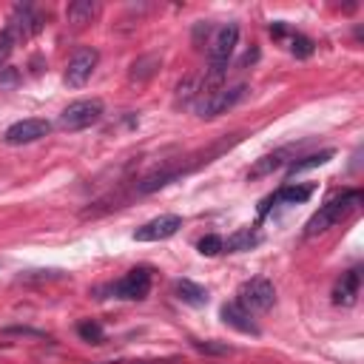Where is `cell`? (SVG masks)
Returning a JSON list of instances; mask_svg holds the SVG:
<instances>
[{
  "instance_id": "14",
  "label": "cell",
  "mask_w": 364,
  "mask_h": 364,
  "mask_svg": "<svg viewBox=\"0 0 364 364\" xmlns=\"http://www.w3.org/2000/svg\"><path fill=\"white\" fill-rule=\"evenodd\" d=\"M94 14H97V3L94 0H74V3H68V9H65V20L71 23V26H85V23H91L94 20Z\"/></svg>"
},
{
  "instance_id": "16",
  "label": "cell",
  "mask_w": 364,
  "mask_h": 364,
  "mask_svg": "<svg viewBox=\"0 0 364 364\" xmlns=\"http://www.w3.org/2000/svg\"><path fill=\"white\" fill-rule=\"evenodd\" d=\"M159 63H162V57H159V54H145V57L134 60V63H131V80L142 82V80L154 77V74H156V68H159Z\"/></svg>"
},
{
  "instance_id": "25",
  "label": "cell",
  "mask_w": 364,
  "mask_h": 364,
  "mask_svg": "<svg viewBox=\"0 0 364 364\" xmlns=\"http://www.w3.org/2000/svg\"><path fill=\"white\" fill-rule=\"evenodd\" d=\"M193 347H196V350H202V353H230V347H228V344H213V341H196V338H193Z\"/></svg>"
},
{
  "instance_id": "6",
  "label": "cell",
  "mask_w": 364,
  "mask_h": 364,
  "mask_svg": "<svg viewBox=\"0 0 364 364\" xmlns=\"http://www.w3.org/2000/svg\"><path fill=\"white\" fill-rule=\"evenodd\" d=\"M97 63H100V54H97V48H77L74 51V57L68 60V65H65V85L68 88H82L88 80H91V74H94V68H97Z\"/></svg>"
},
{
  "instance_id": "7",
  "label": "cell",
  "mask_w": 364,
  "mask_h": 364,
  "mask_svg": "<svg viewBox=\"0 0 364 364\" xmlns=\"http://www.w3.org/2000/svg\"><path fill=\"white\" fill-rule=\"evenodd\" d=\"M48 131H51V122L48 119L28 117V119H20V122L9 125L6 134H3V139H6V145H28V142L43 139Z\"/></svg>"
},
{
  "instance_id": "15",
  "label": "cell",
  "mask_w": 364,
  "mask_h": 364,
  "mask_svg": "<svg viewBox=\"0 0 364 364\" xmlns=\"http://www.w3.org/2000/svg\"><path fill=\"white\" fill-rule=\"evenodd\" d=\"M259 239H262V236H259L253 228H239L236 233H230V236H228L225 250H228V253H242V250L256 247V245H259Z\"/></svg>"
},
{
  "instance_id": "10",
  "label": "cell",
  "mask_w": 364,
  "mask_h": 364,
  "mask_svg": "<svg viewBox=\"0 0 364 364\" xmlns=\"http://www.w3.org/2000/svg\"><path fill=\"white\" fill-rule=\"evenodd\" d=\"M358 290H361V273L358 270H347L341 273V279L333 284V301L338 307H353L355 299H358Z\"/></svg>"
},
{
  "instance_id": "13",
  "label": "cell",
  "mask_w": 364,
  "mask_h": 364,
  "mask_svg": "<svg viewBox=\"0 0 364 364\" xmlns=\"http://www.w3.org/2000/svg\"><path fill=\"white\" fill-rule=\"evenodd\" d=\"M202 91H205V82L199 74H191L185 77L179 85H176V105H196L202 100Z\"/></svg>"
},
{
  "instance_id": "3",
  "label": "cell",
  "mask_w": 364,
  "mask_h": 364,
  "mask_svg": "<svg viewBox=\"0 0 364 364\" xmlns=\"http://www.w3.org/2000/svg\"><path fill=\"white\" fill-rule=\"evenodd\" d=\"M247 94V85H230V88H213L208 94H202V100L196 102V114L202 119H213L219 114H228L233 105H239Z\"/></svg>"
},
{
  "instance_id": "18",
  "label": "cell",
  "mask_w": 364,
  "mask_h": 364,
  "mask_svg": "<svg viewBox=\"0 0 364 364\" xmlns=\"http://www.w3.org/2000/svg\"><path fill=\"white\" fill-rule=\"evenodd\" d=\"M176 293H179V299H182L185 304H193V307H199V304L208 301V290L199 287V284L191 282V279H182V282L176 284Z\"/></svg>"
},
{
  "instance_id": "8",
  "label": "cell",
  "mask_w": 364,
  "mask_h": 364,
  "mask_svg": "<svg viewBox=\"0 0 364 364\" xmlns=\"http://www.w3.org/2000/svg\"><path fill=\"white\" fill-rule=\"evenodd\" d=\"M179 228H182V216L165 213V216H156V219L145 222L142 228H136L134 230V239L136 242H162V239H171Z\"/></svg>"
},
{
  "instance_id": "27",
  "label": "cell",
  "mask_w": 364,
  "mask_h": 364,
  "mask_svg": "<svg viewBox=\"0 0 364 364\" xmlns=\"http://www.w3.org/2000/svg\"><path fill=\"white\" fill-rule=\"evenodd\" d=\"M256 57H259V48H250V51H247V54H245V57H242V63H239V65H242V68H245V65H250V63H253V60H256Z\"/></svg>"
},
{
  "instance_id": "4",
  "label": "cell",
  "mask_w": 364,
  "mask_h": 364,
  "mask_svg": "<svg viewBox=\"0 0 364 364\" xmlns=\"http://www.w3.org/2000/svg\"><path fill=\"white\" fill-rule=\"evenodd\" d=\"M100 119H102V102L100 100H77V102L63 108L57 125L63 131H82V128H91Z\"/></svg>"
},
{
  "instance_id": "20",
  "label": "cell",
  "mask_w": 364,
  "mask_h": 364,
  "mask_svg": "<svg viewBox=\"0 0 364 364\" xmlns=\"http://www.w3.org/2000/svg\"><path fill=\"white\" fill-rule=\"evenodd\" d=\"M179 171H156V173H151V176H145L139 185H136V193H151V191H156V188H162V185H168L173 176H176Z\"/></svg>"
},
{
  "instance_id": "17",
  "label": "cell",
  "mask_w": 364,
  "mask_h": 364,
  "mask_svg": "<svg viewBox=\"0 0 364 364\" xmlns=\"http://www.w3.org/2000/svg\"><path fill=\"white\" fill-rule=\"evenodd\" d=\"M284 156H287V151H273V154H267V156L256 159V165L250 168V176H253V179H259V176H267V173L279 171V168L284 165Z\"/></svg>"
},
{
  "instance_id": "26",
  "label": "cell",
  "mask_w": 364,
  "mask_h": 364,
  "mask_svg": "<svg viewBox=\"0 0 364 364\" xmlns=\"http://www.w3.org/2000/svg\"><path fill=\"white\" fill-rule=\"evenodd\" d=\"M3 333L6 336H37V338H43V333L31 330V327H3Z\"/></svg>"
},
{
  "instance_id": "23",
  "label": "cell",
  "mask_w": 364,
  "mask_h": 364,
  "mask_svg": "<svg viewBox=\"0 0 364 364\" xmlns=\"http://www.w3.org/2000/svg\"><path fill=\"white\" fill-rule=\"evenodd\" d=\"M290 51L296 54V57H310L313 54V40H307L304 34H290Z\"/></svg>"
},
{
  "instance_id": "11",
  "label": "cell",
  "mask_w": 364,
  "mask_h": 364,
  "mask_svg": "<svg viewBox=\"0 0 364 364\" xmlns=\"http://www.w3.org/2000/svg\"><path fill=\"white\" fill-rule=\"evenodd\" d=\"M316 191V185H284L282 191H276L273 196H267L264 199V205L259 208V213L264 216L267 213V208L273 205V202H290V205H296V202H304V199H310V193Z\"/></svg>"
},
{
  "instance_id": "5",
  "label": "cell",
  "mask_w": 364,
  "mask_h": 364,
  "mask_svg": "<svg viewBox=\"0 0 364 364\" xmlns=\"http://www.w3.org/2000/svg\"><path fill=\"white\" fill-rule=\"evenodd\" d=\"M273 301H276V287L270 279H262V276L245 282L239 287V299H236V304L245 307L247 313H264L273 307Z\"/></svg>"
},
{
  "instance_id": "12",
  "label": "cell",
  "mask_w": 364,
  "mask_h": 364,
  "mask_svg": "<svg viewBox=\"0 0 364 364\" xmlns=\"http://www.w3.org/2000/svg\"><path fill=\"white\" fill-rule=\"evenodd\" d=\"M222 321H225V324H230V327H236L239 333H250V336H259V327L250 321V313H247L245 307H239L236 301H230V304H222Z\"/></svg>"
},
{
  "instance_id": "19",
  "label": "cell",
  "mask_w": 364,
  "mask_h": 364,
  "mask_svg": "<svg viewBox=\"0 0 364 364\" xmlns=\"http://www.w3.org/2000/svg\"><path fill=\"white\" fill-rule=\"evenodd\" d=\"M333 159V151H318V154H310V156H301V159H293L290 162V173H301V171H310V168H318L324 162Z\"/></svg>"
},
{
  "instance_id": "9",
  "label": "cell",
  "mask_w": 364,
  "mask_h": 364,
  "mask_svg": "<svg viewBox=\"0 0 364 364\" xmlns=\"http://www.w3.org/2000/svg\"><path fill=\"white\" fill-rule=\"evenodd\" d=\"M148 290H151V273H148V267H134L131 273H125L117 284H114V293L119 296V299H145L148 296Z\"/></svg>"
},
{
  "instance_id": "21",
  "label": "cell",
  "mask_w": 364,
  "mask_h": 364,
  "mask_svg": "<svg viewBox=\"0 0 364 364\" xmlns=\"http://www.w3.org/2000/svg\"><path fill=\"white\" fill-rule=\"evenodd\" d=\"M17 43H20V34L6 23V28L0 31V65L9 60V54L14 51V46H17Z\"/></svg>"
},
{
  "instance_id": "1",
  "label": "cell",
  "mask_w": 364,
  "mask_h": 364,
  "mask_svg": "<svg viewBox=\"0 0 364 364\" xmlns=\"http://www.w3.org/2000/svg\"><path fill=\"white\" fill-rule=\"evenodd\" d=\"M236 40H239V26H236V23H225V26H219V28L213 31L210 46H208V71H205V77H202L205 88L213 91V85L225 77L228 60H230V54H233V48H236Z\"/></svg>"
},
{
  "instance_id": "24",
  "label": "cell",
  "mask_w": 364,
  "mask_h": 364,
  "mask_svg": "<svg viewBox=\"0 0 364 364\" xmlns=\"http://www.w3.org/2000/svg\"><path fill=\"white\" fill-rule=\"evenodd\" d=\"M77 333H80L85 341H94V344H100V341H102V327H100L97 321H80Z\"/></svg>"
},
{
  "instance_id": "2",
  "label": "cell",
  "mask_w": 364,
  "mask_h": 364,
  "mask_svg": "<svg viewBox=\"0 0 364 364\" xmlns=\"http://www.w3.org/2000/svg\"><path fill=\"white\" fill-rule=\"evenodd\" d=\"M358 205H361V193H358V191H341V193L330 196V199H327V202L307 219V225H304V236L313 239V236L324 233L327 228H333V225H338L344 216H350Z\"/></svg>"
},
{
  "instance_id": "22",
  "label": "cell",
  "mask_w": 364,
  "mask_h": 364,
  "mask_svg": "<svg viewBox=\"0 0 364 364\" xmlns=\"http://www.w3.org/2000/svg\"><path fill=\"white\" fill-rule=\"evenodd\" d=\"M222 250H225V239H222V236L210 233V236L199 239V253H202V256H219Z\"/></svg>"
}]
</instances>
